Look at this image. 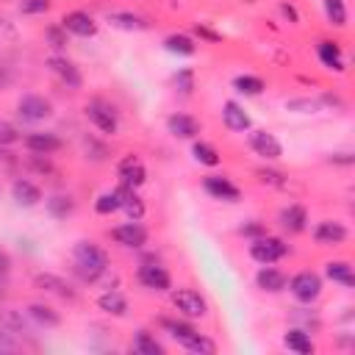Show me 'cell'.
Listing matches in <instances>:
<instances>
[{
  "label": "cell",
  "mask_w": 355,
  "mask_h": 355,
  "mask_svg": "<svg viewBox=\"0 0 355 355\" xmlns=\"http://www.w3.org/2000/svg\"><path fill=\"white\" fill-rule=\"evenodd\" d=\"M47 67H50V72H53L67 89H80V86H83V75H80V69H78L75 61H69L67 55H61V53L50 55V58H47Z\"/></svg>",
  "instance_id": "8fae6325"
},
{
  "label": "cell",
  "mask_w": 355,
  "mask_h": 355,
  "mask_svg": "<svg viewBox=\"0 0 355 355\" xmlns=\"http://www.w3.org/2000/svg\"><path fill=\"white\" fill-rule=\"evenodd\" d=\"M22 144H25V150L33 153V155H53V153H58V150L64 147L61 136L53 133V130H36V133H28V136L22 139Z\"/></svg>",
  "instance_id": "5bb4252c"
},
{
  "label": "cell",
  "mask_w": 355,
  "mask_h": 355,
  "mask_svg": "<svg viewBox=\"0 0 355 355\" xmlns=\"http://www.w3.org/2000/svg\"><path fill=\"white\" fill-rule=\"evenodd\" d=\"M119 211H125L128 219H141V216H144V202H141V197H139L136 191H130V194L122 200V208H119Z\"/></svg>",
  "instance_id": "74e56055"
},
{
  "label": "cell",
  "mask_w": 355,
  "mask_h": 355,
  "mask_svg": "<svg viewBox=\"0 0 355 355\" xmlns=\"http://www.w3.org/2000/svg\"><path fill=\"white\" fill-rule=\"evenodd\" d=\"M330 161H333V164H344V166H349L355 158H352V153H333Z\"/></svg>",
  "instance_id": "bcb514c9"
},
{
  "label": "cell",
  "mask_w": 355,
  "mask_h": 355,
  "mask_svg": "<svg viewBox=\"0 0 355 355\" xmlns=\"http://www.w3.org/2000/svg\"><path fill=\"white\" fill-rule=\"evenodd\" d=\"M44 211H47L50 219H67V216H72V211H75V200H72L69 194H64V191L47 194V197H44Z\"/></svg>",
  "instance_id": "484cf974"
},
{
  "label": "cell",
  "mask_w": 355,
  "mask_h": 355,
  "mask_svg": "<svg viewBox=\"0 0 355 355\" xmlns=\"http://www.w3.org/2000/svg\"><path fill=\"white\" fill-rule=\"evenodd\" d=\"M72 269L83 283H94L108 272V252L94 241H78L72 247Z\"/></svg>",
  "instance_id": "6da1fadb"
},
{
  "label": "cell",
  "mask_w": 355,
  "mask_h": 355,
  "mask_svg": "<svg viewBox=\"0 0 355 355\" xmlns=\"http://www.w3.org/2000/svg\"><path fill=\"white\" fill-rule=\"evenodd\" d=\"M191 155H194V161L202 164V166H219V164H222L219 150H216L214 144L202 141V139H194V144H191Z\"/></svg>",
  "instance_id": "1f68e13d"
},
{
  "label": "cell",
  "mask_w": 355,
  "mask_h": 355,
  "mask_svg": "<svg viewBox=\"0 0 355 355\" xmlns=\"http://www.w3.org/2000/svg\"><path fill=\"white\" fill-rule=\"evenodd\" d=\"M61 25H64L67 33L80 36V39H92L97 33V22H94V17L89 11H67L61 17Z\"/></svg>",
  "instance_id": "9a60e30c"
},
{
  "label": "cell",
  "mask_w": 355,
  "mask_h": 355,
  "mask_svg": "<svg viewBox=\"0 0 355 355\" xmlns=\"http://www.w3.org/2000/svg\"><path fill=\"white\" fill-rule=\"evenodd\" d=\"M11 272V258L6 250H0V275H8Z\"/></svg>",
  "instance_id": "7dc6e473"
},
{
  "label": "cell",
  "mask_w": 355,
  "mask_h": 355,
  "mask_svg": "<svg viewBox=\"0 0 355 355\" xmlns=\"http://www.w3.org/2000/svg\"><path fill=\"white\" fill-rule=\"evenodd\" d=\"M33 286L47 291V294H55V297H64V300H75V291L69 288V283L53 272H36L33 275Z\"/></svg>",
  "instance_id": "603a6c76"
},
{
  "label": "cell",
  "mask_w": 355,
  "mask_h": 355,
  "mask_svg": "<svg viewBox=\"0 0 355 355\" xmlns=\"http://www.w3.org/2000/svg\"><path fill=\"white\" fill-rule=\"evenodd\" d=\"M239 233L244 236V239H258V236H263L266 233V227H263V222H258V219H250V222H244L241 227H239Z\"/></svg>",
  "instance_id": "b9f144b4"
},
{
  "label": "cell",
  "mask_w": 355,
  "mask_h": 355,
  "mask_svg": "<svg viewBox=\"0 0 355 355\" xmlns=\"http://www.w3.org/2000/svg\"><path fill=\"white\" fill-rule=\"evenodd\" d=\"M202 189H205L208 197L222 200V202H239L241 200L239 186L230 178H225V175H205L202 178Z\"/></svg>",
  "instance_id": "7c38bea8"
},
{
  "label": "cell",
  "mask_w": 355,
  "mask_h": 355,
  "mask_svg": "<svg viewBox=\"0 0 355 355\" xmlns=\"http://www.w3.org/2000/svg\"><path fill=\"white\" fill-rule=\"evenodd\" d=\"M83 114H86V119H89L103 136H114V133L119 130V114H116V108H114L108 100H103V97H92V100L86 103Z\"/></svg>",
  "instance_id": "3957f363"
},
{
  "label": "cell",
  "mask_w": 355,
  "mask_h": 355,
  "mask_svg": "<svg viewBox=\"0 0 355 355\" xmlns=\"http://www.w3.org/2000/svg\"><path fill=\"white\" fill-rule=\"evenodd\" d=\"M105 19L119 31H144L147 28V19L141 14H133V11H108Z\"/></svg>",
  "instance_id": "f546056e"
},
{
  "label": "cell",
  "mask_w": 355,
  "mask_h": 355,
  "mask_svg": "<svg viewBox=\"0 0 355 355\" xmlns=\"http://www.w3.org/2000/svg\"><path fill=\"white\" fill-rule=\"evenodd\" d=\"M0 194H3V186H0Z\"/></svg>",
  "instance_id": "f907efd6"
},
{
  "label": "cell",
  "mask_w": 355,
  "mask_h": 355,
  "mask_svg": "<svg viewBox=\"0 0 355 355\" xmlns=\"http://www.w3.org/2000/svg\"><path fill=\"white\" fill-rule=\"evenodd\" d=\"M161 324L169 333V338H175L183 349L197 352V355H214L216 352V344L208 336H202L189 319H161Z\"/></svg>",
  "instance_id": "7a4b0ae2"
},
{
  "label": "cell",
  "mask_w": 355,
  "mask_h": 355,
  "mask_svg": "<svg viewBox=\"0 0 355 355\" xmlns=\"http://www.w3.org/2000/svg\"><path fill=\"white\" fill-rule=\"evenodd\" d=\"M175 89L180 92V94H191L194 92V69L191 67H180L178 72H175Z\"/></svg>",
  "instance_id": "d590c367"
},
{
  "label": "cell",
  "mask_w": 355,
  "mask_h": 355,
  "mask_svg": "<svg viewBox=\"0 0 355 355\" xmlns=\"http://www.w3.org/2000/svg\"><path fill=\"white\" fill-rule=\"evenodd\" d=\"M250 147H252V153L255 155H261L263 161H277L280 155H283V144H280V139L275 136V133H269V130H250Z\"/></svg>",
  "instance_id": "4fadbf2b"
},
{
  "label": "cell",
  "mask_w": 355,
  "mask_h": 355,
  "mask_svg": "<svg viewBox=\"0 0 355 355\" xmlns=\"http://www.w3.org/2000/svg\"><path fill=\"white\" fill-rule=\"evenodd\" d=\"M11 349H17V341L8 327H0V352H11Z\"/></svg>",
  "instance_id": "7bdbcfd3"
},
{
  "label": "cell",
  "mask_w": 355,
  "mask_h": 355,
  "mask_svg": "<svg viewBox=\"0 0 355 355\" xmlns=\"http://www.w3.org/2000/svg\"><path fill=\"white\" fill-rule=\"evenodd\" d=\"M286 288L291 291V297H294L297 302L311 305V302H316L319 294H322V277H319L316 272L305 269V272H297V275L286 283Z\"/></svg>",
  "instance_id": "8992f818"
},
{
  "label": "cell",
  "mask_w": 355,
  "mask_h": 355,
  "mask_svg": "<svg viewBox=\"0 0 355 355\" xmlns=\"http://www.w3.org/2000/svg\"><path fill=\"white\" fill-rule=\"evenodd\" d=\"M136 280L147 288V291H155V294H164L172 288V275L166 266L155 263V261H147V263H139L136 269Z\"/></svg>",
  "instance_id": "52a82bcc"
},
{
  "label": "cell",
  "mask_w": 355,
  "mask_h": 355,
  "mask_svg": "<svg viewBox=\"0 0 355 355\" xmlns=\"http://www.w3.org/2000/svg\"><path fill=\"white\" fill-rule=\"evenodd\" d=\"M222 122H225V128L233 130V133H244V130H250V125H252L250 114H247L244 105H239L236 100H225V103H222Z\"/></svg>",
  "instance_id": "7402d4cb"
},
{
  "label": "cell",
  "mask_w": 355,
  "mask_h": 355,
  "mask_svg": "<svg viewBox=\"0 0 355 355\" xmlns=\"http://www.w3.org/2000/svg\"><path fill=\"white\" fill-rule=\"evenodd\" d=\"M283 347L291 349V352H297V355H311L316 349L313 347V338H311V333L305 327H288L283 333Z\"/></svg>",
  "instance_id": "d4e9b609"
},
{
  "label": "cell",
  "mask_w": 355,
  "mask_h": 355,
  "mask_svg": "<svg viewBox=\"0 0 355 355\" xmlns=\"http://www.w3.org/2000/svg\"><path fill=\"white\" fill-rule=\"evenodd\" d=\"M19 139H22L19 128H17L14 122H8V119H0V147L6 150V147H11V144H17Z\"/></svg>",
  "instance_id": "f35d334b"
},
{
  "label": "cell",
  "mask_w": 355,
  "mask_h": 355,
  "mask_svg": "<svg viewBox=\"0 0 355 355\" xmlns=\"http://www.w3.org/2000/svg\"><path fill=\"white\" fill-rule=\"evenodd\" d=\"M17 116L25 125H39L53 116V103L44 94H22L17 100Z\"/></svg>",
  "instance_id": "5b68a950"
},
{
  "label": "cell",
  "mask_w": 355,
  "mask_h": 355,
  "mask_svg": "<svg viewBox=\"0 0 355 355\" xmlns=\"http://www.w3.org/2000/svg\"><path fill=\"white\" fill-rule=\"evenodd\" d=\"M166 130H169V136H175V139H197V136H200V122H197L191 114L175 111V114L166 116Z\"/></svg>",
  "instance_id": "d6986e66"
},
{
  "label": "cell",
  "mask_w": 355,
  "mask_h": 355,
  "mask_svg": "<svg viewBox=\"0 0 355 355\" xmlns=\"http://www.w3.org/2000/svg\"><path fill=\"white\" fill-rule=\"evenodd\" d=\"M324 275H327V280H333V283H338L344 288L355 286V272H352L349 261H327L324 263Z\"/></svg>",
  "instance_id": "83f0119b"
},
{
  "label": "cell",
  "mask_w": 355,
  "mask_h": 355,
  "mask_svg": "<svg viewBox=\"0 0 355 355\" xmlns=\"http://www.w3.org/2000/svg\"><path fill=\"white\" fill-rule=\"evenodd\" d=\"M11 200L19 208H33V205L42 202V189L33 180H28V178H17L11 183Z\"/></svg>",
  "instance_id": "ffe728a7"
},
{
  "label": "cell",
  "mask_w": 355,
  "mask_h": 355,
  "mask_svg": "<svg viewBox=\"0 0 355 355\" xmlns=\"http://www.w3.org/2000/svg\"><path fill=\"white\" fill-rule=\"evenodd\" d=\"M44 11H50V0H19V14L25 17H36Z\"/></svg>",
  "instance_id": "ab89813d"
},
{
  "label": "cell",
  "mask_w": 355,
  "mask_h": 355,
  "mask_svg": "<svg viewBox=\"0 0 355 355\" xmlns=\"http://www.w3.org/2000/svg\"><path fill=\"white\" fill-rule=\"evenodd\" d=\"M172 305L183 319H202L208 313V302L194 288H175L172 291Z\"/></svg>",
  "instance_id": "9c48e42d"
},
{
  "label": "cell",
  "mask_w": 355,
  "mask_h": 355,
  "mask_svg": "<svg viewBox=\"0 0 355 355\" xmlns=\"http://www.w3.org/2000/svg\"><path fill=\"white\" fill-rule=\"evenodd\" d=\"M197 33H200V36H205V39H211V42H216V39H219L216 33H211V31H208V28H202V25H197Z\"/></svg>",
  "instance_id": "c3c4849f"
},
{
  "label": "cell",
  "mask_w": 355,
  "mask_h": 355,
  "mask_svg": "<svg viewBox=\"0 0 355 355\" xmlns=\"http://www.w3.org/2000/svg\"><path fill=\"white\" fill-rule=\"evenodd\" d=\"M25 313H28V319H31L33 324H39V327H44V330H53V327L61 324V313H58L55 308L44 305V302H31V305L25 308Z\"/></svg>",
  "instance_id": "cb8c5ba5"
},
{
  "label": "cell",
  "mask_w": 355,
  "mask_h": 355,
  "mask_svg": "<svg viewBox=\"0 0 355 355\" xmlns=\"http://www.w3.org/2000/svg\"><path fill=\"white\" fill-rule=\"evenodd\" d=\"M316 58H319V64H322L324 69H330V72H347V58H344L338 42H330V39L316 42Z\"/></svg>",
  "instance_id": "2e32d148"
},
{
  "label": "cell",
  "mask_w": 355,
  "mask_h": 355,
  "mask_svg": "<svg viewBox=\"0 0 355 355\" xmlns=\"http://www.w3.org/2000/svg\"><path fill=\"white\" fill-rule=\"evenodd\" d=\"M108 236H111L119 247H125V250H141V247L147 244V227L141 225V219H128V222L111 227Z\"/></svg>",
  "instance_id": "ba28073f"
},
{
  "label": "cell",
  "mask_w": 355,
  "mask_h": 355,
  "mask_svg": "<svg viewBox=\"0 0 355 355\" xmlns=\"http://www.w3.org/2000/svg\"><path fill=\"white\" fill-rule=\"evenodd\" d=\"M44 39H47V44H50L55 53H64L67 44H69V33L64 31L61 22H58V25H47V28H44Z\"/></svg>",
  "instance_id": "e575fe53"
},
{
  "label": "cell",
  "mask_w": 355,
  "mask_h": 355,
  "mask_svg": "<svg viewBox=\"0 0 355 355\" xmlns=\"http://www.w3.org/2000/svg\"><path fill=\"white\" fill-rule=\"evenodd\" d=\"M311 236H313V241H316L319 247H338V244H344V241L349 239V230H347V225L338 222V219H322V222L313 225Z\"/></svg>",
  "instance_id": "30bf717a"
},
{
  "label": "cell",
  "mask_w": 355,
  "mask_h": 355,
  "mask_svg": "<svg viewBox=\"0 0 355 355\" xmlns=\"http://www.w3.org/2000/svg\"><path fill=\"white\" fill-rule=\"evenodd\" d=\"M3 155H6V153H3V147H0V158H3Z\"/></svg>",
  "instance_id": "681fc988"
},
{
  "label": "cell",
  "mask_w": 355,
  "mask_h": 355,
  "mask_svg": "<svg viewBox=\"0 0 355 355\" xmlns=\"http://www.w3.org/2000/svg\"><path fill=\"white\" fill-rule=\"evenodd\" d=\"M233 89H236L239 94H247V97H258V94L266 89V83H263L258 75H250V72H244V75H236V78H233Z\"/></svg>",
  "instance_id": "d6a6232c"
},
{
  "label": "cell",
  "mask_w": 355,
  "mask_h": 355,
  "mask_svg": "<svg viewBox=\"0 0 355 355\" xmlns=\"http://www.w3.org/2000/svg\"><path fill=\"white\" fill-rule=\"evenodd\" d=\"M258 180H261V183H272V186H283V183H286L280 172H269V169H261V172H258Z\"/></svg>",
  "instance_id": "ee69618b"
},
{
  "label": "cell",
  "mask_w": 355,
  "mask_h": 355,
  "mask_svg": "<svg viewBox=\"0 0 355 355\" xmlns=\"http://www.w3.org/2000/svg\"><path fill=\"white\" fill-rule=\"evenodd\" d=\"M286 108L288 111H297V114H313V111H319L322 108V103H319V97H294V100H286Z\"/></svg>",
  "instance_id": "8d00e7d4"
},
{
  "label": "cell",
  "mask_w": 355,
  "mask_h": 355,
  "mask_svg": "<svg viewBox=\"0 0 355 355\" xmlns=\"http://www.w3.org/2000/svg\"><path fill=\"white\" fill-rule=\"evenodd\" d=\"M130 349L136 355H161L164 352V344L150 333V330H136L133 341H130Z\"/></svg>",
  "instance_id": "4dcf8cb0"
},
{
  "label": "cell",
  "mask_w": 355,
  "mask_h": 355,
  "mask_svg": "<svg viewBox=\"0 0 355 355\" xmlns=\"http://www.w3.org/2000/svg\"><path fill=\"white\" fill-rule=\"evenodd\" d=\"M322 8H324V17L330 25H336V28L347 25V3L344 0H322Z\"/></svg>",
  "instance_id": "836d02e7"
},
{
  "label": "cell",
  "mask_w": 355,
  "mask_h": 355,
  "mask_svg": "<svg viewBox=\"0 0 355 355\" xmlns=\"http://www.w3.org/2000/svg\"><path fill=\"white\" fill-rule=\"evenodd\" d=\"M286 283H288L286 272H280V269L272 266V263H261V269L255 272V286H258L261 291H266V294H280V291H286Z\"/></svg>",
  "instance_id": "ac0fdd59"
},
{
  "label": "cell",
  "mask_w": 355,
  "mask_h": 355,
  "mask_svg": "<svg viewBox=\"0 0 355 355\" xmlns=\"http://www.w3.org/2000/svg\"><path fill=\"white\" fill-rule=\"evenodd\" d=\"M97 308L103 311V313H108V316H125L128 313V300H125V294L122 291H116V288H108V291H103L100 297H97Z\"/></svg>",
  "instance_id": "4316f807"
},
{
  "label": "cell",
  "mask_w": 355,
  "mask_h": 355,
  "mask_svg": "<svg viewBox=\"0 0 355 355\" xmlns=\"http://www.w3.org/2000/svg\"><path fill=\"white\" fill-rule=\"evenodd\" d=\"M280 11H283V17H288L294 25L300 22V14H297V8H294V6H288V3H280Z\"/></svg>",
  "instance_id": "f6af8a7d"
},
{
  "label": "cell",
  "mask_w": 355,
  "mask_h": 355,
  "mask_svg": "<svg viewBox=\"0 0 355 355\" xmlns=\"http://www.w3.org/2000/svg\"><path fill=\"white\" fill-rule=\"evenodd\" d=\"M286 255H288V244L283 239H277V236L263 233V236L250 241V258L255 263H277Z\"/></svg>",
  "instance_id": "277c9868"
},
{
  "label": "cell",
  "mask_w": 355,
  "mask_h": 355,
  "mask_svg": "<svg viewBox=\"0 0 355 355\" xmlns=\"http://www.w3.org/2000/svg\"><path fill=\"white\" fill-rule=\"evenodd\" d=\"M164 50L172 53V55H180V58H189L197 53V42L189 36V33H169L164 39Z\"/></svg>",
  "instance_id": "f1b7e54d"
},
{
  "label": "cell",
  "mask_w": 355,
  "mask_h": 355,
  "mask_svg": "<svg viewBox=\"0 0 355 355\" xmlns=\"http://www.w3.org/2000/svg\"><path fill=\"white\" fill-rule=\"evenodd\" d=\"M277 222H280V227L286 230V233H302L305 227H308V211H305V205H300V202H288L286 208H280V214H277Z\"/></svg>",
  "instance_id": "44dd1931"
},
{
  "label": "cell",
  "mask_w": 355,
  "mask_h": 355,
  "mask_svg": "<svg viewBox=\"0 0 355 355\" xmlns=\"http://www.w3.org/2000/svg\"><path fill=\"white\" fill-rule=\"evenodd\" d=\"M3 327H8L11 333H22V330H25V322H22V316H19L17 311L6 308V311H3Z\"/></svg>",
  "instance_id": "60d3db41"
},
{
  "label": "cell",
  "mask_w": 355,
  "mask_h": 355,
  "mask_svg": "<svg viewBox=\"0 0 355 355\" xmlns=\"http://www.w3.org/2000/svg\"><path fill=\"white\" fill-rule=\"evenodd\" d=\"M116 175H119V183L128 186V189H139L147 180V169H144V164L136 155H125L116 164Z\"/></svg>",
  "instance_id": "e0dca14e"
}]
</instances>
